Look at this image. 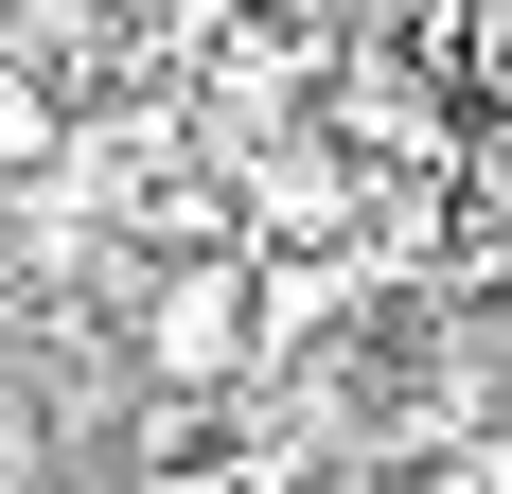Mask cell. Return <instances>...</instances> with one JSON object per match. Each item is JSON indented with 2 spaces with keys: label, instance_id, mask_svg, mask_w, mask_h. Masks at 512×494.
Segmentation results:
<instances>
[{
  "label": "cell",
  "instance_id": "cell-1",
  "mask_svg": "<svg viewBox=\"0 0 512 494\" xmlns=\"http://www.w3.org/2000/svg\"><path fill=\"white\" fill-rule=\"evenodd\" d=\"M124 336H142V371H159L177 406L230 389V371L265 353V247H177V265L142 283V318H124Z\"/></svg>",
  "mask_w": 512,
  "mask_h": 494
},
{
  "label": "cell",
  "instance_id": "cell-2",
  "mask_svg": "<svg viewBox=\"0 0 512 494\" xmlns=\"http://www.w3.org/2000/svg\"><path fill=\"white\" fill-rule=\"evenodd\" d=\"M53 142H71L53 71H18V53H0V177H53Z\"/></svg>",
  "mask_w": 512,
  "mask_h": 494
},
{
  "label": "cell",
  "instance_id": "cell-3",
  "mask_svg": "<svg viewBox=\"0 0 512 494\" xmlns=\"http://www.w3.org/2000/svg\"><path fill=\"white\" fill-rule=\"evenodd\" d=\"M336 212V159H265V230H318Z\"/></svg>",
  "mask_w": 512,
  "mask_h": 494
}]
</instances>
